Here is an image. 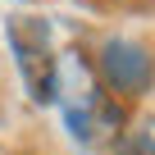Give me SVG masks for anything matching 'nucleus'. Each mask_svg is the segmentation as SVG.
I'll return each instance as SVG.
<instances>
[{
    "instance_id": "f257e3e1",
    "label": "nucleus",
    "mask_w": 155,
    "mask_h": 155,
    "mask_svg": "<svg viewBox=\"0 0 155 155\" xmlns=\"http://www.w3.org/2000/svg\"><path fill=\"white\" fill-rule=\"evenodd\" d=\"M5 37H9V50H14V64H18L28 96L37 105H55L59 101V55H55L50 28L32 14H14L5 23Z\"/></svg>"
},
{
    "instance_id": "f03ea898",
    "label": "nucleus",
    "mask_w": 155,
    "mask_h": 155,
    "mask_svg": "<svg viewBox=\"0 0 155 155\" xmlns=\"http://www.w3.org/2000/svg\"><path fill=\"white\" fill-rule=\"evenodd\" d=\"M64 101V123L73 132V141H105L123 128V105L114 101V91H105V82H82L78 96H59Z\"/></svg>"
},
{
    "instance_id": "7ed1b4c3",
    "label": "nucleus",
    "mask_w": 155,
    "mask_h": 155,
    "mask_svg": "<svg viewBox=\"0 0 155 155\" xmlns=\"http://www.w3.org/2000/svg\"><path fill=\"white\" fill-rule=\"evenodd\" d=\"M96 68H101L105 91H114V96H141V91L150 87V78H155L150 50L137 46V41H128V37H110V41L101 46Z\"/></svg>"
},
{
    "instance_id": "20e7f679",
    "label": "nucleus",
    "mask_w": 155,
    "mask_h": 155,
    "mask_svg": "<svg viewBox=\"0 0 155 155\" xmlns=\"http://www.w3.org/2000/svg\"><path fill=\"white\" fill-rule=\"evenodd\" d=\"M119 155H155V114H150V119H141L132 132H123Z\"/></svg>"
},
{
    "instance_id": "39448f33",
    "label": "nucleus",
    "mask_w": 155,
    "mask_h": 155,
    "mask_svg": "<svg viewBox=\"0 0 155 155\" xmlns=\"http://www.w3.org/2000/svg\"><path fill=\"white\" fill-rule=\"evenodd\" d=\"M0 155H14V150H9V146H0Z\"/></svg>"
}]
</instances>
